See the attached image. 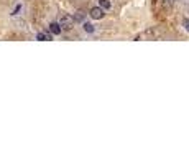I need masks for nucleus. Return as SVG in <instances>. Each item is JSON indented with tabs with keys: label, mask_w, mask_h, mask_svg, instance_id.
<instances>
[{
	"label": "nucleus",
	"mask_w": 189,
	"mask_h": 165,
	"mask_svg": "<svg viewBox=\"0 0 189 165\" xmlns=\"http://www.w3.org/2000/svg\"><path fill=\"white\" fill-rule=\"evenodd\" d=\"M36 38H38L39 41H46V40L49 41L53 36H51V33H38V35H36Z\"/></svg>",
	"instance_id": "obj_4"
},
{
	"label": "nucleus",
	"mask_w": 189,
	"mask_h": 165,
	"mask_svg": "<svg viewBox=\"0 0 189 165\" xmlns=\"http://www.w3.org/2000/svg\"><path fill=\"white\" fill-rule=\"evenodd\" d=\"M183 25H184V28H186V30L189 32V18H184V20H183Z\"/></svg>",
	"instance_id": "obj_8"
},
{
	"label": "nucleus",
	"mask_w": 189,
	"mask_h": 165,
	"mask_svg": "<svg viewBox=\"0 0 189 165\" xmlns=\"http://www.w3.org/2000/svg\"><path fill=\"white\" fill-rule=\"evenodd\" d=\"M49 32H51L53 35H59V33H61V26H59V23H56V22L49 23Z\"/></svg>",
	"instance_id": "obj_3"
},
{
	"label": "nucleus",
	"mask_w": 189,
	"mask_h": 165,
	"mask_svg": "<svg viewBox=\"0 0 189 165\" xmlns=\"http://www.w3.org/2000/svg\"><path fill=\"white\" fill-rule=\"evenodd\" d=\"M91 15L94 20H100V18H104V15H105V12H104V8L102 7H94V8H91Z\"/></svg>",
	"instance_id": "obj_2"
},
{
	"label": "nucleus",
	"mask_w": 189,
	"mask_h": 165,
	"mask_svg": "<svg viewBox=\"0 0 189 165\" xmlns=\"http://www.w3.org/2000/svg\"><path fill=\"white\" fill-rule=\"evenodd\" d=\"M99 7H102L104 10H107V8H110V2L109 0H99Z\"/></svg>",
	"instance_id": "obj_5"
},
{
	"label": "nucleus",
	"mask_w": 189,
	"mask_h": 165,
	"mask_svg": "<svg viewBox=\"0 0 189 165\" xmlns=\"http://www.w3.org/2000/svg\"><path fill=\"white\" fill-rule=\"evenodd\" d=\"M74 18V22H82V13H77L76 17H72Z\"/></svg>",
	"instance_id": "obj_7"
},
{
	"label": "nucleus",
	"mask_w": 189,
	"mask_h": 165,
	"mask_svg": "<svg viewBox=\"0 0 189 165\" xmlns=\"http://www.w3.org/2000/svg\"><path fill=\"white\" fill-rule=\"evenodd\" d=\"M84 30L87 33H92L94 32V25H91V23H84Z\"/></svg>",
	"instance_id": "obj_6"
},
{
	"label": "nucleus",
	"mask_w": 189,
	"mask_h": 165,
	"mask_svg": "<svg viewBox=\"0 0 189 165\" xmlns=\"http://www.w3.org/2000/svg\"><path fill=\"white\" fill-rule=\"evenodd\" d=\"M58 23L61 26V30H71L72 26H74V18H72L71 15H63Z\"/></svg>",
	"instance_id": "obj_1"
}]
</instances>
